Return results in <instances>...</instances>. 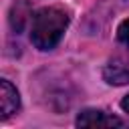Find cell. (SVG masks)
<instances>
[{
  "mask_svg": "<svg viewBox=\"0 0 129 129\" xmlns=\"http://www.w3.org/2000/svg\"><path fill=\"white\" fill-rule=\"evenodd\" d=\"M69 26V14L58 6H46L34 12L30 26V40L40 50H52Z\"/></svg>",
  "mask_w": 129,
  "mask_h": 129,
  "instance_id": "6da1fadb",
  "label": "cell"
},
{
  "mask_svg": "<svg viewBox=\"0 0 129 129\" xmlns=\"http://www.w3.org/2000/svg\"><path fill=\"white\" fill-rule=\"evenodd\" d=\"M79 127H99V129H105V127H123V121L115 115H109L101 109H85L79 113L77 121H75Z\"/></svg>",
  "mask_w": 129,
  "mask_h": 129,
  "instance_id": "7a4b0ae2",
  "label": "cell"
},
{
  "mask_svg": "<svg viewBox=\"0 0 129 129\" xmlns=\"http://www.w3.org/2000/svg\"><path fill=\"white\" fill-rule=\"evenodd\" d=\"M103 77L109 85H129V54L113 56L105 64Z\"/></svg>",
  "mask_w": 129,
  "mask_h": 129,
  "instance_id": "3957f363",
  "label": "cell"
},
{
  "mask_svg": "<svg viewBox=\"0 0 129 129\" xmlns=\"http://www.w3.org/2000/svg\"><path fill=\"white\" fill-rule=\"evenodd\" d=\"M18 109H20V95H18L16 87L6 79L0 81V111H2V119H8Z\"/></svg>",
  "mask_w": 129,
  "mask_h": 129,
  "instance_id": "277c9868",
  "label": "cell"
},
{
  "mask_svg": "<svg viewBox=\"0 0 129 129\" xmlns=\"http://www.w3.org/2000/svg\"><path fill=\"white\" fill-rule=\"evenodd\" d=\"M22 4H24V2H16V4L12 6V12H10V24H12V28H14L16 32H20V30L24 28V22H26V14L20 12Z\"/></svg>",
  "mask_w": 129,
  "mask_h": 129,
  "instance_id": "5b68a950",
  "label": "cell"
},
{
  "mask_svg": "<svg viewBox=\"0 0 129 129\" xmlns=\"http://www.w3.org/2000/svg\"><path fill=\"white\" fill-rule=\"evenodd\" d=\"M117 38H119L121 44H125V46L129 48V18L119 24V28H117Z\"/></svg>",
  "mask_w": 129,
  "mask_h": 129,
  "instance_id": "8992f818",
  "label": "cell"
},
{
  "mask_svg": "<svg viewBox=\"0 0 129 129\" xmlns=\"http://www.w3.org/2000/svg\"><path fill=\"white\" fill-rule=\"evenodd\" d=\"M121 107H123V111H125V113H129V95H125V97H123Z\"/></svg>",
  "mask_w": 129,
  "mask_h": 129,
  "instance_id": "52a82bcc",
  "label": "cell"
}]
</instances>
